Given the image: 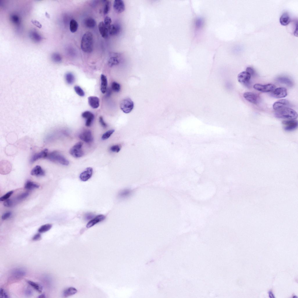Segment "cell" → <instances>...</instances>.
I'll list each match as a JSON object with an SVG mask.
<instances>
[{"instance_id": "obj_38", "label": "cell", "mask_w": 298, "mask_h": 298, "mask_svg": "<svg viewBox=\"0 0 298 298\" xmlns=\"http://www.w3.org/2000/svg\"><path fill=\"white\" fill-rule=\"evenodd\" d=\"M105 4L104 9L103 13L105 15L107 14L110 9V2L109 1H106L105 2Z\"/></svg>"}, {"instance_id": "obj_15", "label": "cell", "mask_w": 298, "mask_h": 298, "mask_svg": "<svg viewBox=\"0 0 298 298\" xmlns=\"http://www.w3.org/2000/svg\"><path fill=\"white\" fill-rule=\"evenodd\" d=\"M287 95V90L284 87H279L276 89L272 94L274 97L278 98L286 97Z\"/></svg>"}, {"instance_id": "obj_49", "label": "cell", "mask_w": 298, "mask_h": 298, "mask_svg": "<svg viewBox=\"0 0 298 298\" xmlns=\"http://www.w3.org/2000/svg\"><path fill=\"white\" fill-rule=\"evenodd\" d=\"M246 71L249 73L251 76L254 75V70L250 67H248L246 69Z\"/></svg>"}, {"instance_id": "obj_22", "label": "cell", "mask_w": 298, "mask_h": 298, "mask_svg": "<svg viewBox=\"0 0 298 298\" xmlns=\"http://www.w3.org/2000/svg\"><path fill=\"white\" fill-rule=\"evenodd\" d=\"M120 26L118 24L110 25L108 28V32L111 35L114 36L117 34L120 31Z\"/></svg>"}, {"instance_id": "obj_21", "label": "cell", "mask_w": 298, "mask_h": 298, "mask_svg": "<svg viewBox=\"0 0 298 298\" xmlns=\"http://www.w3.org/2000/svg\"><path fill=\"white\" fill-rule=\"evenodd\" d=\"M98 28L103 38L107 37L108 36V29L106 27L104 22H100L98 25Z\"/></svg>"}, {"instance_id": "obj_6", "label": "cell", "mask_w": 298, "mask_h": 298, "mask_svg": "<svg viewBox=\"0 0 298 298\" xmlns=\"http://www.w3.org/2000/svg\"><path fill=\"white\" fill-rule=\"evenodd\" d=\"M276 86L273 84H269L263 85L256 84L254 86V88L258 91L262 93H269L273 92Z\"/></svg>"}, {"instance_id": "obj_10", "label": "cell", "mask_w": 298, "mask_h": 298, "mask_svg": "<svg viewBox=\"0 0 298 298\" xmlns=\"http://www.w3.org/2000/svg\"><path fill=\"white\" fill-rule=\"evenodd\" d=\"M79 137L81 139L87 143H91L93 140L92 132L89 130L83 131L80 134Z\"/></svg>"}, {"instance_id": "obj_5", "label": "cell", "mask_w": 298, "mask_h": 298, "mask_svg": "<svg viewBox=\"0 0 298 298\" xmlns=\"http://www.w3.org/2000/svg\"><path fill=\"white\" fill-rule=\"evenodd\" d=\"M83 143L79 142L74 145L70 149L69 153L73 157L75 158H80L82 157L84 152L82 149Z\"/></svg>"}, {"instance_id": "obj_46", "label": "cell", "mask_w": 298, "mask_h": 298, "mask_svg": "<svg viewBox=\"0 0 298 298\" xmlns=\"http://www.w3.org/2000/svg\"><path fill=\"white\" fill-rule=\"evenodd\" d=\"M29 195V193L28 192H25L21 194V195L18 197V199L19 200H23L27 198Z\"/></svg>"}, {"instance_id": "obj_27", "label": "cell", "mask_w": 298, "mask_h": 298, "mask_svg": "<svg viewBox=\"0 0 298 298\" xmlns=\"http://www.w3.org/2000/svg\"><path fill=\"white\" fill-rule=\"evenodd\" d=\"M77 292V290L73 287H70L65 290L63 293L64 297H67L73 295Z\"/></svg>"}, {"instance_id": "obj_13", "label": "cell", "mask_w": 298, "mask_h": 298, "mask_svg": "<svg viewBox=\"0 0 298 298\" xmlns=\"http://www.w3.org/2000/svg\"><path fill=\"white\" fill-rule=\"evenodd\" d=\"M113 8L115 11L118 14H120L124 11L125 6L122 0H115L114 1Z\"/></svg>"}, {"instance_id": "obj_18", "label": "cell", "mask_w": 298, "mask_h": 298, "mask_svg": "<svg viewBox=\"0 0 298 298\" xmlns=\"http://www.w3.org/2000/svg\"><path fill=\"white\" fill-rule=\"evenodd\" d=\"M88 101L89 106L94 109H97L99 106V99L96 96L89 97L88 98Z\"/></svg>"}, {"instance_id": "obj_4", "label": "cell", "mask_w": 298, "mask_h": 298, "mask_svg": "<svg viewBox=\"0 0 298 298\" xmlns=\"http://www.w3.org/2000/svg\"><path fill=\"white\" fill-rule=\"evenodd\" d=\"M134 107V102L130 98H126L121 102L120 109L125 113L128 114L131 112L133 110Z\"/></svg>"}, {"instance_id": "obj_19", "label": "cell", "mask_w": 298, "mask_h": 298, "mask_svg": "<svg viewBox=\"0 0 298 298\" xmlns=\"http://www.w3.org/2000/svg\"><path fill=\"white\" fill-rule=\"evenodd\" d=\"M100 80L101 91L102 94H104L106 93L107 90L108 84L107 77L105 75L102 74L100 77Z\"/></svg>"}, {"instance_id": "obj_24", "label": "cell", "mask_w": 298, "mask_h": 298, "mask_svg": "<svg viewBox=\"0 0 298 298\" xmlns=\"http://www.w3.org/2000/svg\"><path fill=\"white\" fill-rule=\"evenodd\" d=\"M277 80L279 82L285 84L290 87H292L293 85V83L292 81L288 78L286 77H279L277 79Z\"/></svg>"}, {"instance_id": "obj_42", "label": "cell", "mask_w": 298, "mask_h": 298, "mask_svg": "<svg viewBox=\"0 0 298 298\" xmlns=\"http://www.w3.org/2000/svg\"><path fill=\"white\" fill-rule=\"evenodd\" d=\"M13 204V202L10 199H8L5 200L4 203V206L7 207H11Z\"/></svg>"}, {"instance_id": "obj_39", "label": "cell", "mask_w": 298, "mask_h": 298, "mask_svg": "<svg viewBox=\"0 0 298 298\" xmlns=\"http://www.w3.org/2000/svg\"><path fill=\"white\" fill-rule=\"evenodd\" d=\"M13 192V191H12L8 192L0 198V201H3L8 200L12 195Z\"/></svg>"}, {"instance_id": "obj_52", "label": "cell", "mask_w": 298, "mask_h": 298, "mask_svg": "<svg viewBox=\"0 0 298 298\" xmlns=\"http://www.w3.org/2000/svg\"><path fill=\"white\" fill-rule=\"evenodd\" d=\"M38 297L39 298H46V297L45 295L44 294H43L39 296Z\"/></svg>"}, {"instance_id": "obj_28", "label": "cell", "mask_w": 298, "mask_h": 298, "mask_svg": "<svg viewBox=\"0 0 298 298\" xmlns=\"http://www.w3.org/2000/svg\"><path fill=\"white\" fill-rule=\"evenodd\" d=\"M132 192L130 190L125 189L121 191L119 194V197L121 199L126 198L131 196Z\"/></svg>"}, {"instance_id": "obj_41", "label": "cell", "mask_w": 298, "mask_h": 298, "mask_svg": "<svg viewBox=\"0 0 298 298\" xmlns=\"http://www.w3.org/2000/svg\"><path fill=\"white\" fill-rule=\"evenodd\" d=\"M0 297L3 298H8L9 297L7 293L2 288H1V289H0Z\"/></svg>"}, {"instance_id": "obj_25", "label": "cell", "mask_w": 298, "mask_h": 298, "mask_svg": "<svg viewBox=\"0 0 298 298\" xmlns=\"http://www.w3.org/2000/svg\"><path fill=\"white\" fill-rule=\"evenodd\" d=\"M12 275L14 277L17 278L19 279L25 275L26 273L25 271L20 268L17 269L13 271Z\"/></svg>"}, {"instance_id": "obj_36", "label": "cell", "mask_w": 298, "mask_h": 298, "mask_svg": "<svg viewBox=\"0 0 298 298\" xmlns=\"http://www.w3.org/2000/svg\"><path fill=\"white\" fill-rule=\"evenodd\" d=\"M111 88L113 91L116 93H118L121 90L120 85L118 83L114 82L112 83Z\"/></svg>"}, {"instance_id": "obj_3", "label": "cell", "mask_w": 298, "mask_h": 298, "mask_svg": "<svg viewBox=\"0 0 298 298\" xmlns=\"http://www.w3.org/2000/svg\"><path fill=\"white\" fill-rule=\"evenodd\" d=\"M47 158L52 161L56 162L64 166H68L69 164V161L57 151L48 154Z\"/></svg>"}, {"instance_id": "obj_29", "label": "cell", "mask_w": 298, "mask_h": 298, "mask_svg": "<svg viewBox=\"0 0 298 298\" xmlns=\"http://www.w3.org/2000/svg\"><path fill=\"white\" fill-rule=\"evenodd\" d=\"M39 187V185L30 181H27L24 186L25 189L30 190L37 189Z\"/></svg>"}, {"instance_id": "obj_48", "label": "cell", "mask_w": 298, "mask_h": 298, "mask_svg": "<svg viewBox=\"0 0 298 298\" xmlns=\"http://www.w3.org/2000/svg\"><path fill=\"white\" fill-rule=\"evenodd\" d=\"M94 217V215L93 213H88L85 215V218L86 220H88L93 218Z\"/></svg>"}, {"instance_id": "obj_43", "label": "cell", "mask_w": 298, "mask_h": 298, "mask_svg": "<svg viewBox=\"0 0 298 298\" xmlns=\"http://www.w3.org/2000/svg\"><path fill=\"white\" fill-rule=\"evenodd\" d=\"M112 22V20L109 17H106L104 20V23L106 26V27L108 28L111 25L110 24Z\"/></svg>"}, {"instance_id": "obj_44", "label": "cell", "mask_w": 298, "mask_h": 298, "mask_svg": "<svg viewBox=\"0 0 298 298\" xmlns=\"http://www.w3.org/2000/svg\"><path fill=\"white\" fill-rule=\"evenodd\" d=\"M99 121L100 124L103 127L106 128L107 127V125L104 122V120L102 116H100L99 118Z\"/></svg>"}, {"instance_id": "obj_23", "label": "cell", "mask_w": 298, "mask_h": 298, "mask_svg": "<svg viewBox=\"0 0 298 298\" xmlns=\"http://www.w3.org/2000/svg\"><path fill=\"white\" fill-rule=\"evenodd\" d=\"M291 21L290 16L287 13H285L281 16L280 19L281 24L283 26H286L289 24Z\"/></svg>"}, {"instance_id": "obj_8", "label": "cell", "mask_w": 298, "mask_h": 298, "mask_svg": "<svg viewBox=\"0 0 298 298\" xmlns=\"http://www.w3.org/2000/svg\"><path fill=\"white\" fill-rule=\"evenodd\" d=\"M243 96L245 99L254 104H257L260 100V97L257 94L252 92L245 93Z\"/></svg>"}, {"instance_id": "obj_9", "label": "cell", "mask_w": 298, "mask_h": 298, "mask_svg": "<svg viewBox=\"0 0 298 298\" xmlns=\"http://www.w3.org/2000/svg\"><path fill=\"white\" fill-rule=\"evenodd\" d=\"M251 75L246 71L240 73L238 76V80L240 83L247 85L249 83Z\"/></svg>"}, {"instance_id": "obj_31", "label": "cell", "mask_w": 298, "mask_h": 298, "mask_svg": "<svg viewBox=\"0 0 298 298\" xmlns=\"http://www.w3.org/2000/svg\"><path fill=\"white\" fill-rule=\"evenodd\" d=\"M86 26L89 28H94L95 26L96 22L93 19L89 18L86 19L85 22Z\"/></svg>"}, {"instance_id": "obj_11", "label": "cell", "mask_w": 298, "mask_h": 298, "mask_svg": "<svg viewBox=\"0 0 298 298\" xmlns=\"http://www.w3.org/2000/svg\"><path fill=\"white\" fill-rule=\"evenodd\" d=\"M289 102L288 100L282 99L275 102L273 105V108L277 111L285 108L289 107Z\"/></svg>"}, {"instance_id": "obj_7", "label": "cell", "mask_w": 298, "mask_h": 298, "mask_svg": "<svg viewBox=\"0 0 298 298\" xmlns=\"http://www.w3.org/2000/svg\"><path fill=\"white\" fill-rule=\"evenodd\" d=\"M284 126V129L287 131H291L295 130L297 127L298 122L295 120H284L282 122Z\"/></svg>"}, {"instance_id": "obj_16", "label": "cell", "mask_w": 298, "mask_h": 298, "mask_svg": "<svg viewBox=\"0 0 298 298\" xmlns=\"http://www.w3.org/2000/svg\"><path fill=\"white\" fill-rule=\"evenodd\" d=\"M106 217L103 215H98L94 218L87 224L86 227L88 228L92 227L97 224L100 222L106 219Z\"/></svg>"}, {"instance_id": "obj_51", "label": "cell", "mask_w": 298, "mask_h": 298, "mask_svg": "<svg viewBox=\"0 0 298 298\" xmlns=\"http://www.w3.org/2000/svg\"><path fill=\"white\" fill-rule=\"evenodd\" d=\"M269 295L270 297V298H274L275 297L274 296V295H273V293H272V292H270L269 293Z\"/></svg>"}, {"instance_id": "obj_17", "label": "cell", "mask_w": 298, "mask_h": 298, "mask_svg": "<svg viewBox=\"0 0 298 298\" xmlns=\"http://www.w3.org/2000/svg\"><path fill=\"white\" fill-rule=\"evenodd\" d=\"M48 149H45L40 153L34 154L31 158L30 162L32 163L39 159L47 158L48 154Z\"/></svg>"}, {"instance_id": "obj_45", "label": "cell", "mask_w": 298, "mask_h": 298, "mask_svg": "<svg viewBox=\"0 0 298 298\" xmlns=\"http://www.w3.org/2000/svg\"><path fill=\"white\" fill-rule=\"evenodd\" d=\"M42 239V236L40 234L35 235L33 237L32 240L34 241H37L40 240Z\"/></svg>"}, {"instance_id": "obj_34", "label": "cell", "mask_w": 298, "mask_h": 298, "mask_svg": "<svg viewBox=\"0 0 298 298\" xmlns=\"http://www.w3.org/2000/svg\"><path fill=\"white\" fill-rule=\"evenodd\" d=\"M52 226L50 224H47L42 226L38 229V231L41 233H44L49 231Z\"/></svg>"}, {"instance_id": "obj_20", "label": "cell", "mask_w": 298, "mask_h": 298, "mask_svg": "<svg viewBox=\"0 0 298 298\" xmlns=\"http://www.w3.org/2000/svg\"><path fill=\"white\" fill-rule=\"evenodd\" d=\"M31 174L32 176H44L45 174V172L40 166L37 165L32 170Z\"/></svg>"}, {"instance_id": "obj_2", "label": "cell", "mask_w": 298, "mask_h": 298, "mask_svg": "<svg viewBox=\"0 0 298 298\" xmlns=\"http://www.w3.org/2000/svg\"><path fill=\"white\" fill-rule=\"evenodd\" d=\"M274 115L277 118L288 120H295L297 118L298 116L297 112L289 107L277 111Z\"/></svg>"}, {"instance_id": "obj_1", "label": "cell", "mask_w": 298, "mask_h": 298, "mask_svg": "<svg viewBox=\"0 0 298 298\" xmlns=\"http://www.w3.org/2000/svg\"><path fill=\"white\" fill-rule=\"evenodd\" d=\"M81 47L85 53L92 52L93 48V38L91 32H87L83 35L81 40Z\"/></svg>"}, {"instance_id": "obj_35", "label": "cell", "mask_w": 298, "mask_h": 298, "mask_svg": "<svg viewBox=\"0 0 298 298\" xmlns=\"http://www.w3.org/2000/svg\"><path fill=\"white\" fill-rule=\"evenodd\" d=\"M74 89L76 93L81 97H83L85 96V93L83 90L79 86H76L74 87Z\"/></svg>"}, {"instance_id": "obj_32", "label": "cell", "mask_w": 298, "mask_h": 298, "mask_svg": "<svg viewBox=\"0 0 298 298\" xmlns=\"http://www.w3.org/2000/svg\"><path fill=\"white\" fill-rule=\"evenodd\" d=\"M66 81L68 84L72 85L74 83L75 77L73 74L71 73H67L65 76Z\"/></svg>"}, {"instance_id": "obj_14", "label": "cell", "mask_w": 298, "mask_h": 298, "mask_svg": "<svg viewBox=\"0 0 298 298\" xmlns=\"http://www.w3.org/2000/svg\"><path fill=\"white\" fill-rule=\"evenodd\" d=\"M82 117L86 119L85 125L89 127L91 125L94 118V114L89 111H86L82 113Z\"/></svg>"}, {"instance_id": "obj_40", "label": "cell", "mask_w": 298, "mask_h": 298, "mask_svg": "<svg viewBox=\"0 0 298 298\" xmlns=\"http://www.w3.org/2000/svg\"><path fill=\"white\" fill-rule=\"evenodd\" d=\"M121 149V147L118 145L112 146L110 148V150L114 152L118 153Z\"/></svg>"}, {"instance_id": "obj_33", "label": "cell", "mask_w": 298, "mask_h": 298, "mask_svg": "<svg viewBox=\"0 0 298 298\" xmlns=\"http://www.w3.org/2000/svg\"><path fill=\"white\" fill-rule=\"evenodd\" d=\"M78 28V24L77 22L74 20L72 19L70 21V28L71 32L74 33L77 30Z\"/></svg>"}, {"instance_id": "obj_37", "label": "cell", "mask_w": 298, "mask_h": 298, "mask_svg": "<svg viewBox=\"0 0 298 298\" xmlns=\"http://www.w3.org/2000/svg\"><path fill=\"white\" fill-rule=\"evenodd\" d=\"M114 130H110L104 133L102 136L101 139L102 140H106L108 139L114 132Z\"/></svg>"}, {"instance_id": "obj_47", "label": "cell", "mask_w": 298, "mask_h": 298, "mask_svg": "<svg viewBox=\"0 0 298 298\" xmlns=\"http://www.w3.org/2000/svg\"><path fill=\"white\" fill-rule=\"evenodd\" d=\"M11 213L10 212H7L4 214L2 216V219L5 220L9 218L11 216Z\"/></svg>"}, {"instance_id": "obj_30", "label": "cell", "mask_w": 298, "mask_h": 298, "mask_svg": "<svg viewBox=\"0 0 298 298\" xmlns=\"http://www.w3.org/2000/svg\"><path fill=\"white\" fill-rule=\"evenodd\" d=\"M27 282L38 292L42 293L43 288L41 285L31 281H28Z\"/></svg>"}, {"instance_id": "obj_50", "label": "cell", "mask_w": 298, "mask_h": 298, "mask_svg": "<svg viewBox=\"0 0 298 298\" xmlns=\"http://www.w3.org/2000/svg\"><path fill=\"white\" fill-rule=\"evenodd\" d=\"M32 291L30 289H27L25 291V294L27 296H30L32 295Z\"/></svg>"}, {"instance_id": "obj_26", "label": "cell", "mask_w": 298, "mask_h": 298, "mask_svg": "<svg viewBox=\"0 0 298 298\" xmlns=\"http://www.w3.org/2000/svg\"><path fill=\"white\" fill-rule=\"evenodd\" d=\"M119 57L120 55H119L117 56L111 57L108 62V66L112 67L118 64L120 62Z\"/></svg>"}, {"instance_id": "obj_12", "label": "cell", "mask_w": 298, "mask_h": 298, "mask_svg": "<svg viewBox=\"0 0 298 298\" xmlns=\"http://www.w3.org/2000/svg\"><path fill=\"white\" fill-rule=\"evenodd\" d=\"M93 173V168L91 167H87L81 174L79 176L80 179L82 181L85 182L92 177Z\"/></svg>"}]
</instances>
